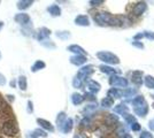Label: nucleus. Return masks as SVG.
<instances>
[{
	"label": "nucleus",
	"mask_w": 154,
	"mask_h": 138,
	"mask_svg": "<svg viewBox=\"0 0 154 138\" xmlns=\"http://www.w3.org/2000/svg\"><path fill=\"white\" fill-rule=\"evenodd\" d=\"M0 130L4 135L8 137H14L19 133V128L15 122V120L12 118H6L1 120L0 122Z\"/></svg>",
	"instance_id": "1"
},
{
	"label": "nucleus",
	"mask_w": 154,
	"mask_h": 138,
	"mask_svg": "<svg viewBox=\"0 0 154 138\" xmlns=\"http://www.w3.org/2000/svg\"><path fill=\"white\" fill-rule=\"evenodd\" d=\"M97 57L100 60H103V62L106 63H110V65H117L120 63V59L116 57L115 54L110 52H105V51H101V52L97 53Z\"/></svg>",
	"instance_id": "2"
},
{
	"label": "nucleus",
	"mask_w": 154,
	"mask_h": 138,
	"mask_svg": "<svg viewBox=\"0 0 154 138\" xmlns=\"http://www.w3.org/2000/svg\"><path fill=\"white\" fill-rule=\"evenodd\" d=\"M109 84L112 86H114V89H116V87H127L128 86V81L125 78H123V77L114 75L109 79Z\"/></svg>",
	"instance_id": "3"
},
{
	"label": "nucleus",
	"mask_w": 154,
	"mask_h": 138,
	"mask_svg": "<svg viewBox=\"0 0 154 138\" xmlns=\"http://www.w3.org/2000/svg\"><path fill=\"white\" fill-rule=\"evenodd\" d=\"M92 72H93V66L83 67V68L79 69V72H78V74H77V77L81 79L82 82H84V81L92 74Z\"/></svg>",
	"instance_id": "4"
},
{
	"label": "nucleus",
	"mask_w": 154,
	"mask_h": 138,
	"mask_svg": "<svg viewBox=\"0 0 154 138\" xmlns=\"http://www.w3.org/2000/svg\"><path fill=\"white\" fill-rule=\"evenodd\" d=\"M145 11H146V2L143 1V2H137L135 6L132 7L131 13H132V15H135V16H140Z\"/></svg>",
	"instance_id": "5"
},
{
	"label": "nucleus",
	"mask_w": 154,
	"mask_h": 138,
	"mask_svg": "<svg viewBox=\"0 0 154 138\" xmlns=\"http://www.w3.org/2000/svg\"><path fill=\"white\" fill-rule=\"evenodd\" d=\"M14 20L16 21L19 24H21V26H26V24H28L30 22V16L26 13H19L15 15Z\"/></svg>",
	"instance_id": "6"
},
{
	"label": "nucleus",
	"mask_w": 154,
	"mask_h": 138,
	"mask_svg": "<svg viewBox=\"0 0 154 138\" xmlns=\"http://www.w3.org/2000/svg\"><path fill=\"white\" fill-rule=\"evenodd\" d=\"M143 72H134L131 74V81H132V83H135L136 85H141L143 84Z\"/></svg>",
	"instance_id": "7"
},
{
	"label": "nucleus",
	"mask_w": 154,
	"mask_h": 138,
	"mask_svg": "<svg viewBox=\"0 0 154 138\" xmlns=\"http://www.w3.org/2000/svg\"><path fill=\"white\" fill-rule=\"evenodd\" d=\"M70 62L72 65H76V66H81L86 62V57L85 55H74L70 58Z\"/></svg>",
	"instance_id": "8"
},
{
	"label": "nucleus",
	"mask_w": 154,
	"mask_h": 138,
	"mask_svg": "<svg viewBox=\"0 0 154 138\" xmlns=\"http://www.w3.org/2000/svg\"><path fill=\"white\" fill-rule=\"evenodd\" d=\"M75 23H76L77 26H88L90 24V21H89V17L86 15H78L76 19H75Z\"/></svg>",
	"instance_id": "9"
},
{
	"label": "nucleus",
	"mask_w": 154,
	"mask_h": 138,
	"mask_svg": "<svg viewBox=\"0 0 154 138\" xmlns=\"http://www.w3.org/2000/svg\"><path fill=\"white\" fill-rule=\"evenodd\" d=\"M50 35H51L50 29H47V28H40L38 30V33H37V38H38V40H44Z\"/></svg>",
	"instance_id": "10"
},
{
	"label": "nucleus",
	"mask_w": 154,
	"mask_h": 138,
	"mask_svg": "<svg viewBox=\"0 0 154 138\" xmlns=\"http://www.w3.org/2000/svg\"><path fill=\"white\" fill-rule=\"evenodd\" d=\"M37 123L40 124L42 128L46 129L47 131H53V130H54V127H53L48 121H46V120H43V118H37Z\"/></svg>",
	"instance_id": "11"
},
{
	"label": "nucleus",
	"mask_w": 154,
	"mask_h": 138,
	"mask_svg": "<svg viewBox=\"0 0 154 138\" xmlns=\"http://www.w3.org/2000/svg\"><path fill=\"white\" fill-rule=\"evenodd\" d=\"M147 112H148V106L146 103L143 104L141 106H139V107L135 108V113L137 115H139V116H145L147 114Z\"/></svg>",
	"instance_id": "12"
},
{
	"label": "nucleus",
	"mask_w": 154,
	"mask_h": 138,
	"mask_svg": "<svg viewBox=\"0 0 154 138\" xmlns=\"http://www.w3.org/2000/svg\"><path fill=\"white\" fill-rule=\"evenodd\" d=\"M68 51L76 53V55H84V54H86V52L84 51V48H82L81 46L78 45H70L68 47Z\"/></svg>",
	"instance_id": "13"
},
{
	"label": "nucleus",
	"mask_w": 154,
	"mask_h": 138,
	"mask_svg": "<svg viewBox=\"0 0 154 138\" xmlns=\"http://www.w3.org/2000/svg\"><path fill=\"white\" fill-rule=\"evenodd\" d=\"M88 89L92 93H96L100 90V84L97 83L96 81H90V82H88Z\"/></svg>",
	"instance_id": "14"
},
{
	"label": "nucleus",
	"mask_w": 154,
	"mask_h": 138,
	"mask_svg": "<svg viewBox=\"0 0 154 138\" xmlns=\"http://www.w3.org/2000/svg\"><path fill=\"white\" fill-rule=\"evenodd\" d=\"M33 4L32 0H21V1H17V8L19 9H26L31 6Z\"/></svg>",
	"instance_id": "15"
},
{
	"label": "nucleus",
	"mask_w": 154,
	"mask_h": 138,
	"mask_svg": "<svg viewBox=\"0 0 154 138\" xmlns=\"http://www.w3.org/2000/svg\"><path fill=\"white\" fill-rule=\"evenodd\" d=\"M48 13L51 14L52 16H60V14H61V9H60V7L58 5H52V6L48 7Z\"/></svg>",
	"instance_id": "16"
},
{
	"label": "nucleus",
	"mask_w": 154,
	"mask_h": 138,
	"mask_svg": "<svg viewBox=\"0 0 154 138\" xmlns=\"http://www.w3.org/2000/svg\"><path fill=\"white\" fill-rule=\"evenodd\" d=\"M71 128H72V120L71 118H67L64 121V123L62 124V127H61V130L63 132H69L71 130Z\"/></svg>",
	"instance_id": "17"
},
{
	"label": "nucleus",
	"mask_w": 154,
	"mask_h": 138,
	"mask_svg": "<svg viewBox=\"0 0 154 138\" xmlns=\"http://www.w3.org/2000/svg\"><path fill=\"white\" fill-rule=\"evenodd\" d=\"M83 100H84V97L82 94H79V93H74V94L71 96V101H72L74 105H79V104H82Z\"/></svg>",
	"instance_id": "18"
},
{
	"label": "nucleus",
	"mask_w": 154,
	"mask_h": 138,
	"mask_svg": "<svg viewBox=\"0 0 154 138\" xmlns=\"http://www.w3.org/2000/svg\"><path fill=\"white\" fill-rule=\"evenodd\" d=\"M114 111H115L116 113H119V114H121V115H125V114H128L129 108L125 105L121 104V105L116 106L115 108H114Z\"/></svg>",
	"instance_id": "19"
},
{
	"label": "nucleus",
	"mask_w": 154,
	"mask_h": 138,
	"mask_svg": "<svg viewBox=\"0 0 154 138\" xmlns=\"http://www.w3.org/2000/svg\"><path fill=\"white\" fill-rule=\"evenodd\" d=\"M146 101H145V99L143 96H138V97H136L134 100H132V106H134V108H137V107H139L141 106L143 104H145Z\"/></svg>",
	"instance_id": "20"
},
{
	"label": "nucleus",
	"mask_w": 154,
	"mask_h": 138,
	"mask_svg": "<svg viewBox=\"0 0 154 138\" xmlns=\"http://www.w3.org/2000/svg\"><path fill=\"white\" fill-rule=\"evenodd\" d=\"M17 83H19V87L22 90V91H26V76H20L19 79H17Z\"/></svg>",
	"instance_id": "21"
},
{
	"label": "nucleus",
	"mask_w": 154,
	"mask_h": 138,
	"mask_svg": "<svg viewBox=\"0 0 154 138\" xmlns=\"http://www.w3.org/2000/svg\"><path fill=\"white\" fill-rule=\"evenodd\" d=\"M45 63L43 62V61H40V60H37L36 62H35V65L31 67V70L33 72H37V70H40V69H43V68H45Z\"/></svg>",
	"instance_id": "22"
},
{
	"label": "nucleus",
	"mask_w": 154,
	"mask_h": 138,
	"mask_svg": "<svg viewBox=\"0 0 154 138\" xmlns=\"http://www.w3.org/2000/svg\"><path fill=\"white\" fill-rule=\"evenodd\" d=\"M122 96V93L119 91V90H116V89H110L108 91V97L109 98H112V99H114V98H120Z\"/></svg>",
	"instance_id": "23"
},
{
	"label": "nucleus",
	"mask_w": 154,
	"mask_h": 138,
	"mask_svg": "<svg viewBox=\"0 0 154 138\" xmlns=\"http://www.w3.org/2000/svg\"><path fill=\"white\" fill-rule=\"evenodd\" d=\"M32 138H38V137H46L47 133L44 130H40V129H36L35 131L31 133Z\"/></svg>",
	"instance_id": "24"
},
{
	"label": "nucleus",
	"mask_w": 154,
	"mask_h": 138,
	"mask_svg": "<svg viewBox=\"0 0 154 138\" xmlns=\"http://www.w3.org/2000/svg\"><path fill=\"white\" fill-rule=\"evenodd\" d=\"M100 70H101L103 72H106V74H115V72H117L114 68L108 67V66H103V65L100 66Z\"/></svg>",
	"instance_id": "25"
},
{
	"label": "nucleus",
	"mask_w": 154,
	"mask_h": 138,
	"mask_svg": "<svg viewBox=\"0 0 154 138\" xmlns=\"http://www.w3.org/2000/svg\"><path fill=\"white\" fill-rule=\"evenodd\" d=\"M114 104V99L109 98V97H106L105 99H103V101H101V105L103 107H110V106H113Z\"/></svg>",
	"instance_id": "26"
},
{
	"label": "nucleus",
	"mask_w": 154,
	"mask_h": 138,
	"mask_svg": "<svg viewBox=\"0 0 154 138\" xmlns=\"http://www.w3.org/2000/svg\"><path fill=\"white\" fill-rule=\"evenodd\" d=\"M145 84L147 87L149 89H154V77L152 76H146V78H145Z\"/></svg>",
	"instance_id": "27"
},
{
	"label": "nucleus",
	"mask_w": 154,
	"mask_h": 138,
	"mask_svg": "<svg viewBox=\"0 0 154 138\" xmlns=\"http://www.w3.org/2000/svg\"><path fill=\"white\" fill-rule=\"evenodd\" d=\"M64 121H66V114L64 113H60L58 118H57V122H58V125L60 127V129H61L62 124L64 123Z\"/></svg>",
	"instance_id": "28"
},
{
	"label": "nucleus",
	"mask_w": 154,
	"mask_h": 138,
	"mask_svg": "<svg viewBox=\"0 0 154 138\" xmlns=\"http://www.w3.org/2000/svg\"><path fill=\"white\" fill-rule=\"evenodd\" d=\"M136 93H137V90H136V89H127L122 94L124 97H132V96H135Z\"/></svg>",
	"instance_id": "29"
},
{
	"label": "nucleus",
	"mask_w": 154,
	"mask_h": 138,
	"mask_svg": "<svg viewBox=\"0 0 154 138\" xmlns=\"http://www.w3.org/2000/svg\"><path fill=\"white\" fill-rule=\"evenodd\" d=\"M72 85H74V87H81V86L83 85V82L76 76V77L74 78V81H72Z\"/></svg>",
	"instance_id": "30"
},
{
	"label": "nucleus",
	"mask_w": 154,
	"mask_h": 138,
	"mask_svg": "<svg viewBox=\"0 0 154 138\" xmlns=\"http://www.w3.org/2000/svg\"><path fill=\"white\" fill-rule=\"evenodd\" d=\"M63 32L64 33H61V31H59V32L57 33V36L60 37V38H62V39H64V38H69V36H70L69 32H68V31H63Z\"/></svg>",
	"instance_id": "31"
},
{
	"label": "nucleus",
	"mask_w": 154,
	"mask_h": 138,
	"mask_svg": "<svg viewBox=\"0 0 154 138\" xmlns=\"http://www.w3.org/2000/svg\"><path fill=\"white\" fill-rule=\"evenodd\" d=\"M124 118H125V120H127V122H129L130 124H132V123L135 122V118H134L132 115H130V114H125Z\"/></svg>",
	"instance_id": "32"
},
{
	"label": "nucleus",
	"mask_w": 154,
	"mask_h": 138,
	"mask_svg": "<svg viewBox=\"0 0 154 138\" xmlns=\"http://www.w3.org/2000/svg\"><path fill=\"white\" fill-rule=\"evenodd\" d=\"M140 138H153V136L147 131H143L140 135Z\"/></svg>",
	"instance_id": "33"
},
{
	"label": "nucleus",
	"mask_w": 154,
	"mask_h": 138,
	"mask_svg": "<svg viewBox=\"0 0 154 138\" xmlns=\"http://www.w3.org/2000/svg\"><path fill=\"white\" fill-rule=\"evenodd\" d=\"M131 129H132V130H135V131H137V130H139V129H140V125L138 124L137 122H134V123L131 124Z\"/></svg>",
	"instance_id": "34"
},
{
	"label": "nucleus",
	"mask_w": 154,
	"mask_h": 138,
	"mask_svg": "<svg viewBox=\"0 0 154 138\" xmlns=\"http://www.w3.org/2000/svg\"><path fill=\"white\" fill-rule=\"evenodd\" d=\"M6 84V78H5V76L0 72V85H5Z\"/></svg>",
	"instance_id": "35"
},
{
	"label": "nucleus",
	"mask_w": 154,
	"mask_h": 138,
	"mask_svg": "<svg viewBox=\"0 0 154 138\" xmlns=\"http://www.w3.org/2000/svg\"><path fill=\"white\" fill-rule=\"evenodd\" d=\"M144 36H145L146 38H148V39L154 40V32H146Z\"/></svg>",
	"instance_id": "36"
},
{
	"label": "nucleus",
	"mask_w": 154,
	"mask_h": 138,
	"mask_svg": "<svg viewBox=\"0 0 154 138\" xmlns=\"http://www.w3.org/2000/svg\"><path fill=\"white\" fill-rule=\"evenodd\" d=\"M90 4L92 6H99V5L103 4V1H90Z\"/></svg>",
	"instance_id": "37"
},
{
	"label": "nucleus",
	"mask_w": 154,
	"mask_h": 138,
	"mask_svg": "<svg viewBox=\"0 0 154 138\" xmlns=\"http://www.w3.org/2000/svg\"><path fill=\"white\" fill-rule=\"evenodd\" d=\"M132 45L137 46V47H139V48H143V47H144L143 43H137V41H132Z\"/></svg>",
	"instance_id": "38"
},
{
	"label": "nucleus",
	"mask_w": 154,
	"mask_h": 138,
	"mask_svg": "<svg viewBox=\"0 0 154 138\" xmlns=\"http://www.w3.org/2000/svg\"><path fill=\"white\" fill-rule=\"evenodd\" d=\"M5 106H6V104L4 103V100H2V98L0 97V109H2V108H4Z\"/></svg>",
	"instance_id": "39"
},
{
	"label": "nucleus",
	"mask_w": 154,
	"mask_h": 138,
	"mask_svg": "<svg viewBox=\"0 0 154 138\" xmlns=\"http://www.w3.org/2000/svg\"><path fill=\"white\" fill-rule=\"evenodd\" d=\"M28 107H29V113H31L32 112V103L31 101L28 103Z\"/></svg>",
	"instance_id": "40"
},
{
	"label": "nucleus",
	"mask_w": 154,
	"mask_h": 138,
	"mask_svg": "<svg viewBox=\"0 0 154 138\" xmlns=\"http://www.w3.org/2000/svg\"><path fill=\"white\" fill-rule=\"evenodd\" d=\"M149 128H151V130L154 131V120H152V121L149 122Z\"/></svg>",
	"instance_id": "41"
},
{
	"label": "nucleus",
	"mask_w": 154,
	"mask_h": 138,
	"mask_svg": "<svg viewBox=\"0 0 154 138\" xmlns=\"http://www.w3.org/2000/svg\"><path fill=\"white\" fill-rule=\"evenodd\" d=\"M75 138H86L84 135H82V133H77L76 136H75Z\"/></svg>",
	"instance_id": "42"
},
{
	"label": "nucleus",
	"mask_w": 154,
	"mask_h": 138,
	"mask_svg": "<svg viewBox=\"0 0 154 138\" xmlns=\"http://www.w3.org/2000/svg\"><path fill=\"white\" fill-rule=\"evenodd\" d=\"M143 37H144V35H143V33H138L135 38H136V39H138V38H143Z\"/></svg>",
	"instance_id": "43"
},
{
	"label": "nucleus",
	"mask_w": 154,
	"mask_h": 138,
	"mask_svg": "<svg viewBox=\"0 0 154 138\" xmlns=\"http://www.w3.org/2000/svg\"><path fill=\"white\" fill-rule=\"evenodd\" d=\"M122 138H132V137H131V136H130L129 133H124V135H123V137H122Z\"/></svg>",
	"instance_id": "44"
},
{
	"label": "nucleus",
	"mask_w": 154,
	"mask_h": 138,
	"mask_svg": "<svg viewBox=\"0 0 154 138\" xmlns=\"http://www.w3.org/2000/svg\"><path fill=\"white\" fill-rule=\"evenodd\" d=\"M7 97H8V99H9L11 101H13V96H7Z\"/></svg>",
	"instance_id": "45"
},
{
	"label": "nucleus",
	"mask_w": 154,
	"mask_h": 138,
	"mask_svg": "<svg viewBox=\"0 0 154 138\" xmlns=\"http://www.w3.org/2000/svg\"><path fill=\"white\" fill-rule=\"evenodd\" d=\"M2 26H4V22H0V30L2 29Z\"/></svg>",
	"instance_id": "46"
},
{
	"label": "nucleus",
	"mask_w": 154,
	"mask_h": 138,
	"mask_svg": "<svg viewBox=\"0 0 154 138\" xmlns=\"http://www.w3.org/2000/svg\"><path fill=\"white\" fill-rule=\"evenodd\" d=\"M0 58H1V53H0Z\"/></svg>",
	"instance_id": "47"
}]
</instances>
